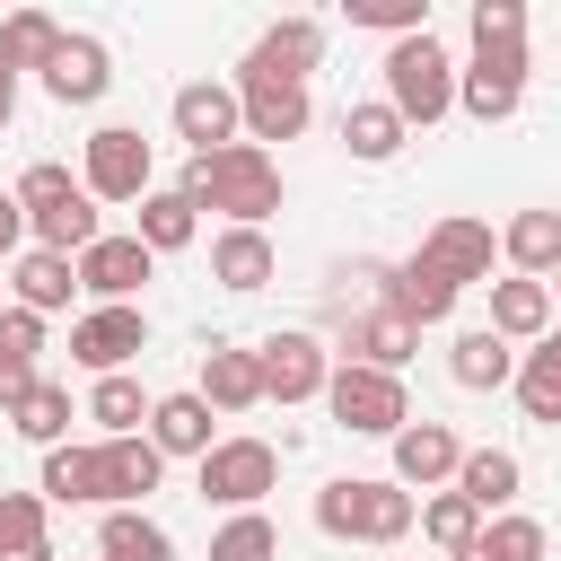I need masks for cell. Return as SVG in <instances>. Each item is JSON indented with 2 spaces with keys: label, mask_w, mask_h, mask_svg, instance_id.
Returning <instances> with one entry per match:
<instances>
[{
  "label": "cell",
  "mask_w": 561,
  "mask_h": 561,
  "mask_svg": "<svg viewBox=\"0 0 561 561\" xmlns=\"http://www.w3.org/2000/svg\"><path fill=\"white\" fill-rule=\"evenodd\" d=\"M184 193H193V210H228V228H263L280 210V167H272V149L237 140V149L184 158Z\"/></svg>",
  "instance_id": "cell-1"
},
{
  "label": "cell",
  "mask_w": 561,
  "mask_h": 561,
  "mask_svg": "<svg viewBox=\"0 0 561 561\" xmlns=\"http://www.w3.org/2000/svg\"><path fill=\"white\" fill-rule=\"evenodd\" d=\"M316 526L333 535V543H403L412 526H421V500L394 482V473H342V482H324L316 491Z\"/></svg>",
  "instance_id": "cell-2"
},
{
  "label": "cell",
  "mask_w": 561,
  "mask_h": 561,
  "mask_svg": "<svg viewBox=\"0 0 561 561\" xmlns=\"http://www.w3.org/2000/svg\"><path fill=\"white\" fill-rule=\"evenodd\" d=\"M386 105L403 114V131H421V123H438V114H456V61H447V44L438 35H403V44H386Z\"/></svg>",
  "instance_id": "cell-3"
},
{
  "label": "cell",
  "mask_w": 561,
  "mask_h": 561,
  "mask_svg": "<svg viewBox=\"0 0 561 561\" xmlns=\"http://www.w3.org/2000/svg\"><path fill=\"white\" fill-rule=\"evenodd\" d=\"M79 184L96 202H149L158 193V149L131 123H96L88 131V158H79Z\"/></svg>",
  "instance_id": "cell-4"
},
{
  "label": "cell",
  "mask_w": 561,
  "mask_h": 561,
  "mask_svg": "<svg viewBox=\"0 0 561 561\" xmlns=\"http://www.w3.org/2000/svg\"><path fill=\"white\" fill-rule=\"evenodd\" d=\"M324 412H333L351 438H394V430L412 421V403H403V377H386V368H351V359H333Z\"/></svg>",
  "instance_id": "cell-5"
},
{
  "label": "cell",
  "mask_w": 561,
  "mask_h": 561,
  "mask_svg": "<svg viewBox=\"0 0 561 561\" xmlns=\"http://www.w3.org/2000/svg\"><path fill=\"white\" fill-rule=\"evenodd\" d=\"M193 473H202V500H210V508H237V517H245V508H263V491L280 482V447H272V438H219Z\"/></svg>",
  "instance_id": "cell-6"
},
{
  "label": "cell",
  "mask_w": 561,
  "mask_h": 561,
  "mask_svg": "<svg viewBox=\"0 0 561 561\" xmlns=\"http://www.w3.org/2000/svg\"><path fill=\"white\" fill-rule=\"evenodd\" d=\"M167 123H175V140H184L193 158H210V149H237V140H245L237 79H184V88H175V105H167Z\"/></svg>",
  "instance_id": "cell-7"
},
{
  "label": "cell",
  "mask_w": 561,
  "mask_h": 561,
  "mask_svg": "<svg viewBox=\"0 0 561 561\" xmlns=\"http://www.w3.org/2000/svg\"><path fill=\"white\" fill-rule=\"evenodd\" d=\"M237 105H245V140L263 149V140H298L307 131V79H280V70H263V61H237Z\"/></svg>",
  "instance_id": "cell-8"
},
{
  "label": "cell",
  "mask_w": 561,
  "mask_h": 561,
  "mask_svg": "<svg viewBox=\"0 0 561 561\" xmlns=\"http://www.w3.org/2000/svg\"><path fill=\"white\" fill-rule=\"evenodd\" d=\"M456 105L473 123H508L526 105V44H482L465 70H456Z\"/></svg>",
  "instance_id": "cell-9"
},
{
  "label": "cell",
  "mask_w": 561,
  "mask_h": 561,
  "mask_svg": "<svg viewBox=\"0 0 561 561\" xmlns=\"http://www.w3.org/2000/svg\"><path fill=\"white\" fill-rule=\"evenodd\" d=\"M254 359H263V394L272 403H316L324 386H333V351H324V333H272V342H254Z\"/></svg>",
  "instance_id": "cell-10"
},
{
  "label": "cell",
  "mask_w": 561,
  "mask_h": 561,
  "mask_svg": "<svg viewBox=\"0 0 561 561\" xmlns=\"http://www.w3.org/2000/svg\"><path fill=\"white\" fill-rule=\"evenodd\" d=\"M149 351V316L140 307H88L70 324V359L96 368V377H131V359Z\"/></svg>",
  "instance_id": "cell-11"
},
{
  "label": "cell",
  "mask_w": 561,
  "mask_h": 561,
  "mask_svg": "<svg viewBox=\"0 0 561 561\" xmlns=\"http://www.w3.org/2000/svg\"><path fill=\"white\" fill-rule=\"evenodd\" d=\"M149 272H158V254H149L140 237H96V245L79 254V289H88L96 307H131V298L149 289Z\"/></svg>",
  "instance_id": "cell-12"
},
{
  "label": "cell",
  "mask_w": 561,
  "mask_h": 561,
  "mask_svg": "<svg viewBox=\"0 0 561 561\" xmlns=\"http://www.w3.org/2000/svg\"><path fill=\"white\" fill-rule=\"evenodd\" d=\"M333 333H342V359L351 368H386V377H403V359L421 351V333L394 307H351V316H333Z\"/></svg>",
  "instance_id": "cell-13"
},
{
  "label": "cell",
  "mask_w": 561,
  "mask_h": 561,
  "mask_svg": "<svg viewBox=\"0 0 561 561\" xmlns=\"http://www.w3.org/2000/svg\"><path fill=\"white\" fill-rule=\"evenodd\" d=\"M386 447H394V482H403V491H438V482H456V465H465V438H456L447 421H403Z\"/></svg>",
  "instance_id": "cell-14"
},
{
  "label": "cell",
  "mask_w": 561,
  "mask_h": 561,
  "mask_svg": "<svg viewBox=\"0 0 561 561\" xmlns=\"http://www.w3.org/2000/svg\"><path fill=\"white\" fill-rule=\"evenodd\" d=\"M456 298H465V289H456V280H447L430 254H403V263H386V307H394L412 333H421V324H447V316H456Z\"/></svg>",
  "instance_id": "cell-15"
},
{
  "label": "cell",
  "mask_w": 561,
  "mask_h": 561,
  "mask_svg": "<svg viewBox=\"0 0 561 561\" xmlns=\"http://www.w3.org/2000/svg\"><path fill=\"white\" fill-rule=\"evenodd\" d=\"M421 254H430V263H438L456 289H473V280H491V254H500V245H491V219H465V210H447V219L421 237Z\"/></svg>",
  "instance_id": "cell-16"
},
{
  "label": "cell",
  "mask_w": 561,
  "mask_h": 561,
  "mask_svg": "<svg viewBox=\"0 0 561 561\" xmlns=\"http://www.w3.org/2000/svg\"><path fill=\"white\" fill-rule=\"evenodd\" d=\"M114 88V53L96 44V35H61V53H53V70H44V96L53 105H96Z\"/></svg>",
  "instance_id": "cell-17"
},
{
  "label": "cell",
  "mask_w": 561,
  "mask_h": 561,
  "mask_svg": "<svg viewBox=\"0 0 561 561\" xmlns=\"http://www.w3.org/2000/svg\"><path fill=\"white\" fill-rule=\"evenodd\" d=\"M210 412H254V403H272L263 394V359L254 351H237V342H210L202 351V386H193Z\"/></svg>",
  "instance_id": "cell-18"
},
{
  "label": "cell",
  "mask_w": 561,
  "mask_h": 561,
  "mask_svg": "<svg viewBox=\"0 0 561 561\" xmlns=\"http://www.w3.org/2000/svg\"><path fill=\"white\" fill-rule=\"evenodd\" d=\"M53 508H105V438L96 447H44V482H35Z\"/></svg>",
  "instance_id": "cell-19"
},
{
  "label": "cell",
  "mask_w": 561,
  "mask_h": 561,
  "mask_svg": "<svg viewBox=\"0 0 561 561\" xmlns=\"http://www.w3.org/2000/svg\"><path fill=\"white\" fill-rule=\"evenodd\" d=\"M210 421H219V412H210L193 386H184V394H158V412H149V447H158V456H193V465H202V456L219 447V430H210Z\"/></svg>",
  "instance_id": "cell-20"
},
{
  "label": "cell",
  "mask_w": 561,
  "mask_h": 561,
  "mask_svg": "<svg viewBox=\"0 0 561 561\" xmlns=\"http://www.w3.org/2000/svg\"><path fill=\"white\" fill-rule=\"evenodd\" d=\"M447 377H456L465 394H500V386H517V351H508L491 324H473V333L447 342Z\"/></svg>",
  "instance_id": "cell-21"
},
{
  "label": "cell",
  "mask_w": 561,
  "mask_h": 561,
  "mask_svg": "<svg viewBox=\"0 0 561 561\" xmlns=\"http://www.w3.org/2000/svg\"><path fill=\"white\" fill-rule=\"evenodd\" d=\"M456 491H465L482 517H508V508H517V491H526V465H517L508 447H465V465H456Z\"/></svg>",
  "instance_id": "cell-22"
},
{
  "label": "cell",
  "mask_w": 561,
  "mask_h": 561,
  "mask_svg": "<svg viewBox=\"0 0 561 561\" xmlns=\"http://www.w3.org/2000/svg\"><path fill=\"white\" fill-rule=\"evenodd\" d=\"M272 263H280V254H272L263 228H219V237H210V280L237 289V298H254V289L272 280Z\"/></svg>",
  "instance_id": "cell-23"
},
{
  "label": "cell",
  "mask_w": 561,
  "mask_h": 561,
  "mask_svg": "<svg viewBox=\"0 0 561 561\" xmlns=\"http://www.w3.org/2000/svg\"><path fill=\"white\" fill-rule=\"evenodd\" d=\"M9 289H18V307H26V316H61V307H70V289H79V263H70V254L26 245V254L9 263Z\"/></svg>",
  "instance_id": "cell-24"
},
{
  "label": "cell",
  "mask_w": 561,
  "mask_h": 561,
  "mask_svg": "<svg viewBox=\"0 0 561 561\" xmlns=\"http://www.w3.org/2000/svg\"><path fill=\"white\" fill-rule=\"evenodd\" d=\"M491 333L500 342H543L552 333V280H491Z\"/></svg>",
  "instance_id": "cell-25"
},
{
  "label": "cell",
  "mask_w": 561,
  "mask_h": 561,
  "mask_svg": "<svg viewBox=\"0 0 561 561\" xmlns=\"http://www.w3.org/2000/svg\"><path fill=\"white\" fill-rule=\"evenodd\" d=\"M158 473H167V456L149 447V430L140 438H105V508H140L158 491Z\"/></svg>",
  "instance_id": "cell-26"
},
{
  "label": "cell",
  "mask_w": 561,
  "mask_h": 561,
  "mask_svg": "<svg viewBox=\"0 0 561 561\" xmlns=\"http://www.w3.org/2000/svg\"><path fill=\"white\" fill-rule=\"evenodd\" d=\"M26 228H35V245H44V254H70V263L105 237V228H96V193H88V184H79L70 202H53V210H26Z\"/></svg>",
  "instance_id": "cell-27"
},
{
  "label": "cell",
  "mask_w": 561,
  "mask_h": 561,
  "mask_svg": "<svg viewBox=\"0 0 561 561\" xmlns=\"http://www.w3.org/2000/svg\"><path fill=\"white\" fill-rule=\"evenodd\" d=\"M149 254H184L193 237H202V210H193V193L184 184H158L149 202H140V228H131Z\"/></svg>",
  "instance_id": "cell-28"
},
{
  "label": "cell",
  "mask_w": 561,
  "mask_h": 561,
  "mask_svg": "<svg viewBox=\"0 0 561 561\" xmlns=\"http://www.w3.org/2000/svg\"><path fill=\"white\" fill-rule=\"evenodd\" d=\"M96 561H175V535L149 508H105L96 526Z\"/></svg>",
  "instance_id": "cell-29"
},
{
  "label": "cell",
  "mask_w": 561,
  "mask_h": 561,
  "mask_svg": "<svg viewBox=\"0 0 561 561\" xmlns=\"http://www.w3.org/2000/svg\"><path fill=\"white\" fill-rule=\"evenodd\" d=\"M245 61L280 70V79H307V70L324 61V26H316V18H280V26H263V35H254V53H245Z\"/></svg>",
  "instance_id": "cell-30"
},
{
  "label": "cell",
  "mask_w": 561,
  "mask_h": 561,
  "mask_svg": "<svg viewBox=\"0 0 561 561\" xmlns=\"http://www.w3.org/2000/svg\"><path fill=\"white\" fill-rule=\"evenodd\" d=\"M403 140H412V131H403V114H394L386 96H368V105H342V149H351L359 167H386Z\"/></svg>",
  "instance_id": "cell-31"
},
{
  "label": "cell",
  "mask_w": 561,
  "mask_h": 561,
  "mask_svg": "<svg viewBox=\"0 0 561 561\" xmlns=\"http://www.w3.org/2000/svg\"><path fill=\"white\" fill-rule=\"evenodd\" d=\"M500 254L526 272V280H543V272H561V210H517L508 228H500Z\"/></svg>",
  "instance_id": "cell-32"
},
{
  "label": "cell",
  "mask_w": 561,
  "mask_h": 561,
  "mask_svg": "<svg viewBox=\"0 0 561 561\" xmlns=\"http://www.w3.org/2000/svg\"><path fill=\"white\" fill-rule=\"evenodd\" d=\"M482 526H491V517H482V508H473V500H465L456 482L421 500V535H430V543H438L447 561H456V552H473V543H482Z\"/></svg>",
  "instance_id": "cell-33"
},
{
  "label": "cell",
  "mask_w": 561,
  "mask_h": 561,
  "mask_svg": "<svg viewBox=\"0 0 561 561\" xmlns=\"http://www.w3.org/2000/svg\"><path fill=\"white\" fill-rule=\"evenodd\" d=\"M149 412H158V394H140V377H96V394H88V421L105 438H140Z\"/></svg>",
  "instance_id": "cell-34"
},
{
  "label": "cell",
  "mask_w": 561,
  "mask_h": 561,
  "mask_svg": "<svg viewBox=\"0 0 561 561\" xmlns=\"http://www.w3.org/2000/svg\"><path fill=\"white\" fill-rule=\"evenodd\" d=\"M70 421H79V412H70V386H53V377L9 412V430H18V438H35V447H70Z\"/></svg>",
  "instance_id": "cell-35"
},
{
  "label": "cell",
  "mask_w": 561,
  "mask_h": 561,
  "mask_svg": "<svg viewBox=\"0 0 561 561\" xmlns=\"http://www.w3.org/2000/svg\"><path fill=\"white\" fill-rule=\"evenodd\" d=\"M61 35H70V26H53L44 9H18V18H0V44H9V61H18V70H35V79L53 70Z\"/></svg>",
  "instance_id": "cell-36"
},
{
  "label": "cell",
  "mask_w": 561,
  "mask_h": 561,
  "mask_svg": "<svg viewBox=\"0 0 561 561\" xmlns=\"http://www.w3.org/2000/svg\"><path fill=\"white\" fill-rule=\"evenodd\" d=\"M456 561H543V517L508 508V517H491V526H482V543H473V552H456Z\"/></svg>",
  "instance_id": "cell-37"
},
{
  "label": "cell",
  "mask_w": 561,
  "mask_h": 561,
  "mask_svg": "<svg viewBox=\"0 0 561 561\" xmlns=\"http://www.w3.org/2000/svg\"><path fill=\"white\" fill-rule=\"evenodd\" d=\"M517 403H526V421L561 430V359H552V351H526V359H517Z\"/></svg>",
  "instance_id": "cell-38"
},
{
  "label": "cell",
  "mask_w": 561,
  "mask_h": 561,
  "mask_svg": "<svg viewBox=\"0 0 561 561\" xmlns=\"http://www.w3.org/2000/svg\"><path fill=\"white\" fill-rule=\"evenodd\" d=\"M210 561H280V526L263 508H245V517H228L210 535Z\"/></svg>",
  "instance_id": "cell-39"
},
{
  "label": "cell",
  "mask_w": 561,
  "mask_h": 561,
  "mask_svg": "<svg viewBox=\"0 0 561 561\" xmlns=\"http://www.w3.org/2000/svg\"><path fill=\"white\" fill-rule=\"evenodd\" d=\"M44 508H53L44 491H0V561H9V552L53 543V535H44Z\"/></svg>",
  "instance_id": "cell-40"
},
{
  "label": "cell",
  "mask_w": 561,
  "mask_h": 561,
  "mask_svg": "<svg viewBox=\"0 0 561 561\" xmlns=\"http://www.w3.org/2000/svg\"><path fill=\"white\" fill-rule=\"evenodd\" d=\"M342 9H351V26H377L386 44L430 35V0H342Z\"/></svg>",
  "instance_id": "cell-41"
},
{
  "label": "cell",
  "mask_w": 561,
  "mask_h": 561,
  "mask_svg": "<svg viewBox=\"0 0 561 561\" xmlns=\"http://www.w3.org/2000/svg\"><path fill=\"white\" fill-rule=\"evenodd\" d=\"M482 44H526V0H473V53Z\"/></svg>",
  "instance_id": "cell-42"
},
{
  "label": "cell",
  "mask_w": 561,
  "mask_h": 561,
  "mask_svg": "<svg viewBox=\"0 0 561 561\" xmlns=\"http://www.w3.org/2000/svg\"><path fill=\"white\" fill-rule=\"evenodd\" d=\"M9 193H18V210H53V202H70L79 184H70V167H53V158H35V167H26V175H18Z\"/></svg>",
  "instance_id": "cell-43"
},
{
  "label": "cell",
  "mask_w": 561,
  "mask_h": 561,
  "mask_svg": "<svg viewBox=\"0 0 561 561\" xmlns=\"http://www.w3.org/2000/svg\"><path fill=\"white\" fill-rule=\"evenodd\" d=\"M35 351H44V316L9 307V316H0V359H26V368H35Z\"/></svg>",
  "instance_id": "cell-44"
},
{
  "label": "cell",
  "mask_w": 561,
  "mask_h": 561,
  "mask_svg": "<svg viewBox=\"0 0 561 561\" xmlns=\"http://www.w3.org/2000/svg\"><path fill=\"white\" fill-rule=\"evenodd\" d=\"M35 386H44V377H35L26 359H0V421H9V412H18V403H26Z\"/></svg>",
  "instance_id": "cell-45"
},
{
  "label": "cell",
  "mask_w": 561,
  "mask_h": 561,
  "mask_svg": "<svg viewBox=\"0 0 561 561\" xmlns=\"http://www.w3.org/2000/svg\"><path fill=\"white\" fill-rule=\"evenodd\" d=\"M18 237H26V210L18 193H0V263H18Z\"/></svg>",
  "instance_id": "cell-46"
},
{
  "label": "cell",
  "mask_w": 561,
  "mask_h": 561,
  "mask_svg": "<svg viewBox=\"0 0 561 561\" xmlns=\"http://www.w3.org/2000/svg\"><path fill=\"white\" fill-rule=\"evenodd\" d=\"M18 79H26V70H18V61H9V44H0V123L18 114Z\"/></svg>",
  "instance_id": "cell-47"
},
{
  "label": "cell",
  "mask_w": 561,
  "mask_h": 561,
  "mask_svg": "<svg viewBox=\"0 0 561 561\" xmlns=\"http://www.w3.org/2000/svg\"><path fill=\"white\" fill-rule=\"evenodd\" d=\"M9 561H61V552H53V543H35V552H9Z\"/></svg>",
  "instance_id": "cell-48"
},
{
  "label": "cell",
  "mask_w": 561,
  "mask_h": 561,
  "mask_svg": "<svg viewBox=\"0 0 561 561\" xmlns=\"http://www.w3.org/2000/svg\"><path fill=\"white\" fill-rule=\"evenodd\" d=\"M543 351H552V359H561V324H552V333H543Z\"/></svg>",
  "instance_id": "cell-49"
},
{
  "label": "cell",
  "mask_w": 561,
  "mask_h": 561,
  "mask_svg": "<svg viewBox=\"0 0 561 561\" xmlns=\"http://www.w3.org/2000/svg\"><path fill=\"white\" fill-rule=\"evenodd\" d=\"M88 561H96V552H88Z\"/></svg>",
  "instance_id": "cell-50"
}]
</instances>
